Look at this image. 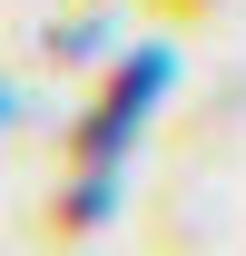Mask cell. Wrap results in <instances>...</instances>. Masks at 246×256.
<instances>
[{"label": "cell", "mask_w": 246, "mask_h": 256, "mask_svg": "<svg viewBox=\"0 0 246 256\" xmlns=\"http://www.w3.org/2000/svg\"><path fill=\"white\" fill-rule=\"evenodd\" d=\"M158 10H197V0H158Z\"/></svg>", "instance_id": "6da1fadb"}]
</instances>
